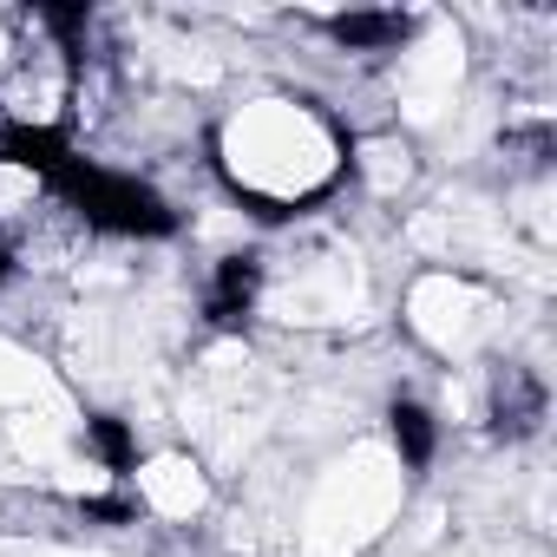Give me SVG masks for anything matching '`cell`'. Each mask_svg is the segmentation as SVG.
<instances>
[{"label": "cell", "instance_id": "obj_1", "mask_svg": "<svg viewBox=\"0 0 557 557\" xmlns=\"http://www.w3.org/2000/svg\"><path fill=\"white\" fill-rule=\"evenodd\" d=\"M53 184L92 216V223H106V230H132V236H164L171 230V210L145 190V184H132V177H106L99 164H86V158H60V171H53Z\"/></svg>", "mask_w": 557, "mask_h": 557}, {"label": "cell", "instance_id": "obj_2", "mask_svg": "<svg viewBox=\"0 0 557 557\" xmlns=\"http://www.w3.org/2000/svg\"><path fill=\"white\" fill-rule=\"evenodd\" d=\"M0 151H8L14 164H34V171H47V177H53V171H60V158H66V145H60L47 125H14L8 138H0Z\"/></svg>", "mask_w": 557, "mask_h": 557}, {"label": "cell", "instance_id": "obj_3", "mask_svg": "<svg viewBox=\"0 0 557 557\" xmlns=\"http://www.w3.org/2000/svg\"><path fill=\"white\" fill-rule=\"evenodd\" d=\"M249 283H256V262H230V269H223V283H216L210 315H216V322H243V309H249Z\"/></svg>", "mask_w": 557, "mask_h": 557}, {"label": "cell", "instance_id": "obj_4", "mask_svg": "<svg viewBox=\"0 0 557 557\" xmlns=\"http://www.w3.org/2000/svg\"><path fill=\"white\" fill-rule=\"evenodd\" d=\"M400 14H342L335 21V34L342 40H355V47H381V40H400Z\"/></svg>", "mask_w": 557, "mask_h": 557}, {"label": "cell", "instance_id": "obj_5", "mask_svg": "<svg viewBox=\"0 0 557 557\" xmlns=\"http://www.w3.org/2000/svg\"><path fill=\"white\" fill-rule=\"evenodd\" d=\"M394 440H400L407 466H426L433 459V433H426V413L420 407H394Z\"/></svg>", "mask_w": 557, "mask_h": 557}, {"label": "cell", "instance_id": "obj_6", "mask_svg": "<svg viewBox=\"0 0 557 557\" xmlns=\"http://www.w3.org/2000/svg\"><path fill=\"white\" fill-rule=\"evenodd\" d=\"M92 446H99L119 472L132 466V440H125V426H119V420H92Z\"/></svg>", "mask_w": 557, "mask_h": 557}, {"label": "cell", "instance_id": "obj_7", "mask_svg": "<svg viewBox=\"0 0 557 557\" xmlns=\"http://www.w3.org/2000/svg\"><path fill=\"white\" fill-rule=\"evenodd\" d=\"M0 275H8V256H0Z\"/></svg>", "mask_w": 557, "mask_h": 557}]
</instances>
